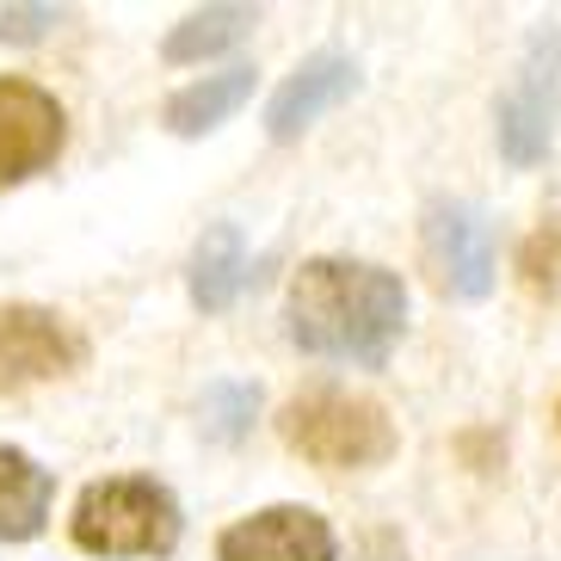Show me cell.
<instances>
[{
	"label": "cell",
	"instance_id": "obj_6",
	"mask_svg": "<svg viewBox=\"0 0 561 561\" xmlns=\"http://www.w3.org/2000/svg\"><path fill=\"white\" fill-rule=\"evenodd\" d=\"M62 142L68 112L56 105V93H44L37 81H19V75H0V192L56 167Z\"/></svg>",
	"mask_w": 561,
	"mask_h": 561
},
{
	"label": "cell",
	"instance_id": "obj_7",
	"mask_svg": "<svg viewBox=\"0 0 561 561\" xmlns=\"http://www.w3.org/2000/svg\"><path fill=\"white\" fill-rule=\"evenodd\" d=\"M81 364V340L44 302H0V396L68 377Z\"/></svg>",
	"mask_w": 561,
	"mask_h": 561
},
{
	"label": "cell",
	"instance_id": "obj_16",
	"mask_svg": "<svg viewBox=\"0 0 561 561\" xmlns=\"http://www.w3.org/2000/svg\"><path fill=\"white\" fill-rule=\"evenodd\" d=\"M50 25H62V7H0V37L7 44H37Z\"/></svg>",
	"mask_w": 561,
	"mask_h": 561
},
{
	"label": "cell",
	"instance_id": "obj_4",
	"mask_svg": "<svg viewBox=\"0 0 561 561\" xmlns=\"http://www.w3.org/2000/svg\"><path fill=\"white\" fill-rule=\"evenodd\" d=\"M556 124H561V25L543 19L525 37L518 75L494 105V142L506 167H537L556 149Z\"/></svg>",
	"mask_w": 561,
	"mask_h": 561
},
{
	"label": "cell",
	"instance_id": "obj_11",
	"mask_svg": "<svg viewBox=\"0 0 561 561\" xmlns=\"http://www.w3.org/2000/svg\"><path fill=\"white\" fill-rule=\"evenodd\" d=\"M56 500V476L19 445H0V543H32Z\"/></svg>",
	"mask_w": 561,
	"mask_h": 561
},
{
	"label": "cell",
	"instance_id": "obj_10",
	"mask_svg": "<svg viewBox=\"0 0 561 561\" xmlns=\"http://www.w3.org/2000/svg\"><path fill=\"white\" fill-rule=\"evenodd\" d=\"M253 87H260V68L229 62V68H216V75H204V81L180 87V93H167L161 124L173 136H210L216 124H229V117L253 100Z\"/></svg>",
	"mask_w": 561,
	"mask_h": 561
},
{
	"label": "cell",
	"instance_id": "obj_9",
	"mask_svg": "<svg viewBox=\"0 0 561 561\" xmlns=\"http://www.w3.org/2000/svg\"><path fill=\"white\" fill-rule=\"evenodd\" d=\"M352 93H358V62H352L346 50L302 56V62L278 81L272 105H265V136H272V142H297L314 117H328L333 105L352 100Z\"/></svg>",
	"mask_w": 561,
	"mask_h": 561
},
{
	"label": "cell",
	"instance_id": "obj_5",
	"mask_svg": "<svg viewBox=\"0 0 561 561\" xmlns=\"http://www.w3.org/2000/svg\"><path fill=\"white\" fill-rule=\"evenodd\" d=\"M420 241H426V260L438 272L450 297L481 302L494 290L500 253H494V222L476 210L469 198H432L420 216Z\"/></svg>",
	"mask_w": 561,
	"mask_h": 561
},
{
	"label": "cell",
	"instance_id": "obj_13",
	"mask_svg": "<svg viewBox=\"0 0 561 561\" xmlns=\"http://www.w3.org/2000/svg\"><path fill=\"white\" fill-rule=\"evenodd\" d=\"M253 25H260V7H198V13H185L180 25L161 37V62H173V68L204 62V56L241 44Z\"/></svg>",
	"mask_w": 561,
	"mask_h": 561
},
{
	"label": "cell",
	"instance_id": "obj_3",
	"mask_svg": "<svg viewBox=\"0 0 561 561\" xmlns=\"http://www.w3.org/2000/svg\"><path fill=\"white\" fill-rule=\"evenodd\" d=\"M180 500L167 494L154 476H105L87 481L81 500H75V518H68V537L87 556H167L180 543Z\"/></svg>",
	"mask_w": 561,
	"mask_h": 561
},
{
	"label": "cell",
	"instance_id": "obj_8",
	"mask_svg": "<svg viewBox=\"0 0 561 561\" xmlns=\"http://www.w3.org/2000/svg\"><path fill=\"white\" fill-rule=\"evenodd\" d=\"M216 561H340V537L314 506H265L216 537Z\"/></svg>",
	"mask_w": 561,
	"mask_h": 561
},
{
	"label": "cell",
	"instance_id": "obj_15",
	"mask_svg": "<svg viewBox=\"0 0 561 561\" xmlns=\"http://www.w3.org/2000/svg\"><path fill=\"white\" fill-rule=\"evenodd\" d=\"M518 278H525L530 297H561V222H543V229L525 234V248H518Z\"/></svg>",
	"mask_w": 561,
	"mask_h": 561
},
{
	"label": "cell",
	"instance_id": "obj_14",
	"mask_svg": "<svg viewBox=\"0 0 561 561\" xmlns=\"http://www.w3.org/2000/svg\"><path fill=\"white\" fill-rule=\"evenodd\" d=\"M253 420H260V389H253V382H234V377L204 382L198 426L210 432L216 445H241V438L253 432Z\"/></svg>",
	"mask_w": 561,
	"mask_h": 561
},
{
	"label": "cell",
	"instance_id": "obj_12",
	"mask_svg": "<svg viewBox=\"0 0 561 561\" xmlns=\"http://www.w3.org/2000/svg\"><path fill=\"white\" fill-rule=\"evenodd\" d=\"M248 284V260H241V229L234 222H210L192 248V265H185V290L204 314H222Z\"/></svg>",
	"mask_w": 561,
	"mask_h": 561
},
{
	"label": "cell",
	"instance_id": "obj_1",
	"mask_svg": "<svg viewBox=\"0 0 561 561\" xmlns=\"http://www.w3.org/2000/svg\"><path fill=\"white\" fill-rule=\"evenodd\" d=\"M401 328H408V284L389 265L346 260V253H314L297 265L284 297V333L297 352L382 370Z\"/></svg>",
	"mask_w": 561,
	"mask_h": 561
},
{
	"label": "cell",
	"instance_id": "obj_17",
	"mask_svg": "<svg viewBox=\"0 0 561 561\" xmlns=\"http://www.w3.org/2000/svg\"><path fill=\"white\" fill-rule=\"evenodd\" d=\"M556 420H561V413H556Z\"/></svg>",
	"mask_w": 561,
	"mask_h": 561
},
{
	"label": "cell",
	"instance_id": "obj_2",
	"mask_svg": "<svg viewBox=\"0 0 561 561\" xmlns=\"http://www.w3.org/2000/svg\"><path fill=\"white\" fill-rule=\"evenodd\" d=\"M278 438L314 469H377L396 457V420L370 396L314 382L278 408Z\"/></svg>",
	"mask_w": 561,
	"mask_h": 561
}]
</instances>
